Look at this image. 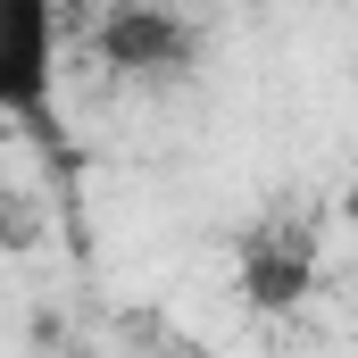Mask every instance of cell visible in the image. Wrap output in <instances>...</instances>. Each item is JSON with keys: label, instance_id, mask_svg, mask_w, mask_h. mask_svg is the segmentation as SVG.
Wrapping results in <instances>:
<instances>
[{"label": "cell", "instance_id": "obj_1", "mask_svg": "<svg viewBox=\"0 0 358 358\" xmlns=\"http://www.w3.org/2000/svg\"><path fill=\"white\" fill-rule=\"evenodd\" d=\"M59 0H0V117L50 134L59 125Z\"/></svg>", "mask_w": 358, "mask_h": 358}, {"label": "cell", "instance_id": "obj_2", "mask_svg": "<svg viewBox=\"0 0 358 358\" xmlns=\"http://www.w3.org/2000/svg\"><path fill=\"white\" fill-rule=\"evenodd\" d=\"M317 267H325V225L308 217H259L234 242V292L259 317H292L317 292Z\"/></svg>", "mask_w": 358, "mask_h": 358}, {"label": "cell", "instance_id": "obj_3", "mask_svg": "<svg viewBox=\"0 0 358 358\" xmlns=\"http://www.w3.org/2000/svg\"><path fill=\"white\" fill-rule=\"evenodd\" d=\"M92 50H100L117 76H134V84H159V76H183V67H192L200 34L183 25L176 8H159V0H117V8L92 25Z\"/></svg>", "mask_w": 358, "mask_h": 358}, {"label": "cell", "instance_id": "obj_4", "mask_svg": "<svg viewBox=\"0 0 358 358\" xmlns=\"http://www.w3.org/2000/svg\"><path fill=\"white\" fill-rule=\"evenodd\" d=\"M334 217H342V225H350V234H358V176L342 183V200H334Z\"/></svg>", "mask_w": 358, "mask_h": 358}]
</instances>
